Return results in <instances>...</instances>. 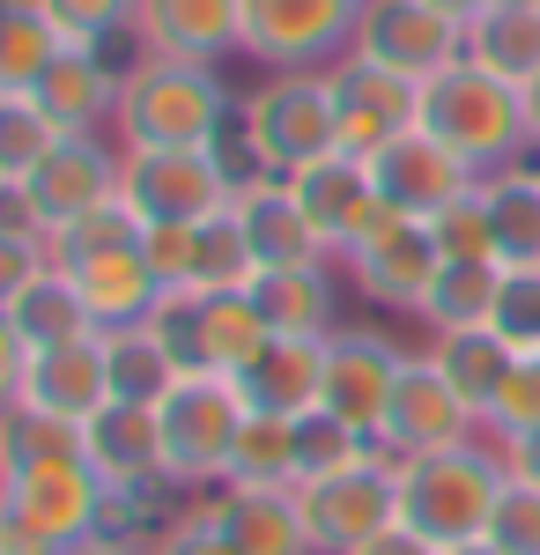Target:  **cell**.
<instances>
[{"instance_id": "4316f807", "label": "cell", "mask_w": 540, "mask_h": 555, "mask_svg": "<svg viewBox=\"0 0 540 555\" xmlns=\"http://www.w3.org/2000/svg\"><path fill=\"white\" fill-rule=\"evenodd\" d=\"M429 363L445 371V385H452L459 400L474 408V423L489 429V415H497L503 385H511V371H518V348L503 341L497 326H466V334H429Z\"/></svg>"}, {"instance_id": "52a82bcc", "label": "cell", "mask_w": 540, "mask_h": 555, "mask_svg": "<svg viewBox=\"0 0 540 555\" xmlns=\"http://www.w3.org/2000/svg\"><path fill=\"white\" fill-rule=\"evenodd\" d=\"M149 326L170 341L178 371H222V378H237L252 356L274 341L252 289H164Z\"/></svg>"}, {"instance_id": "2e32d148", "label": "cell", "mask_w": 540, "mask_h": 555, "mask_svg": "<svg viewBox=\"0 0 540 555\" xmlns=\"http://www.w3.org/2000/svg\"><path fill=\"white\" fill-rule=\"evenodd\" d=\"M400 363H408V341H393L385 326H340L326 341V392H319V408L377 444V423H385Z\"/></svg>"}, {"instance_id": "6da1fadb", "label": "cell", "mask_w": 540, "mask_h": 555, "mask_svg": "<svg viewBox=\"0 0 540 555\" xmlns=\"http://www.w3.org/2000/svg\"><path fill=\"white\" fill-rule=\"evenodd\" d=\"M230 127H237V89L222 82V67L156 60V52L126 60L119 112H112V141L126 156L133 149H222Z\"/></svg>"}, {"instance_id": "681fc988", "label": "cell", "mask_w": 540, "mask_h": 555, "mask_svg": "<svg viewBox=\"0 0 540 555\" xmlns=\"http://www.w3.org/2000/svg\"><path fill=\"white\" fill-rule=\"evenodd\" d=\"M23 371H30V348H23V334H15L8 311H0V408L23 392Z\"/></svg>"}, {"instance_id": "91938a15", "label": "cell", "mask_w": 540, "mask_h": 555, "mask_svg": "<svg viewBox=\"0 0 540 555\" xmlns=\"http://www.w3.org/2000/svg\"><path fill=\"white\" fill-rule=\"evenodd\" d=\"M0 555H8V548H0Z\"/></svg>"}, {"instance_id": "277c9868", "label": "cell", "mask_w": 540, "mask_h": 555, "mask_svg": "<svg viewBox=\"0 0 540 555\" xmlns=\"http://www.w3.org/2000/svg\"><path fill=\"white\" fill-rule=\"evenodd\" d=\"M44 245H52V267H60V274L82 289V304L97 311V334H104V326H141V319L164 304V282H156L149 253H141V222L126 215V201L67 222V230L44 237Z\"/></svg>"}, {"instance_id": "6f0895ef", "label": "cell", "mask_w": 540, "mask_h": 555, "mask_svg": "<svg viewBox=\"0 0 540 555\" xmlns=\"http://www.w3.org/2000/svg\"><path fill=\"white\" fill-rule=\"evenodd\" d=\"M481 8H518V0H481Z\"/></svg>"}, {"instance_id": "7a4b0ae2", "label": "cell", "mask_w": 540, "mask_h": 555, "mask_svg": "<svg viewBox=\"0 0 540 555\" xmlns=\"http://www.w3.org/2000/svg\"><path fill=\"white\" fill-rule=\"evenodd\" d=\"M237 156L252 178H296L340 149V104H333L326 67H296V75H267L237 96Z\"/></svg>"}, {"instance_id": "ba28073f", "label": "cell", "mask_w": 540, "mask_h": 555, "mask_svg": "<svg viewBox=\"0 0 540 555\" xmlns=\"http://www.w3.org/2000/svg\"><path fill=\"white\" fill-rule=\"evenodd\" d=\"M245 178L222 149H133L119 164V201L133 222H208L237 201Z\"/></svg>"}, {"instance_id": "9a60e30c", "label": "cell", "mask_w": 540, "mask_h": 555, "mask_svg": "<svg viewBox=\"0 0 540 555\" xmlns=\"http://www.w3.org/2000/svg\"><path fill=\"white\" fill-rule=\"evenodd\" d=\"M119 164H126V149L112 133H60V149L23 178L30 201H38V215H44V237H60L67 222L112 208V201H119Z\"/></svg>"}, {"instance_id": "c3c4849f", "label": "cell", "mask_w": 540, "mask_h": 555, "mask_svg": "<svg viewBox=\"0 0 540 555\" xmlns=\"http://www.w3.org/2000/svg\"><path fill=\"white\" fill-rule=\"evenodd\" d=\"M0 230H8V237H44V215H38V201H30L23 178H0Z\"/></svg>"}, {"instance_id": "8fae6325", "label": "cell", "mask_w": 540, "mask_h": 555, "mask_svg": "<svg viewBox=\"0 0 540 555\" xmlns=\"http://www.w3.org/2000/svg\"><path fill=\"white\" fill-rule=\"evenodd\" d=\"M363 0H245V52L267 75L333 67L356 44Z\"/></svg>"}, {"instance_id": "4fadbf2b", "label": "cell", "mask_w": 540, "mask_h": 555, "mask_svg": "<svg viewBox=\"0 0 540 555\" xmlns=\"http://www.w3.org/2000/svg\"><path fill=\"white\" fill-rule=\"evenodd\" d=\"M348 52L393 67V75H408V82H429V75H445L452 60H466V23H452V15L429 8V0H363Z\"/></svg>"}, {"instance_id": "30bf717a", "label": "cell", "mask_w": 540, "mask_h": 555, "mask_svg": "<svg viewBox=\"0 0 540 555\" xmlns=\"http://www.w3.org/2000/svg\"><path fill=\"white\" fill-rule=\"evenodd\" d=\"M466 437H481L474 408L445 385L429 348H408V363L393 378V400H385V423H377V452L408 467V460H429V452H452Z\"/></svg>"}, {"instance_id": "7dc6e473", "label": "cell", "mask_w": 540, "mask_h": 555, "mask_svg": "<svg viewBox=\"0 0 540 555\" xmlns=\"http://www.w3.org/2000/svg\"><path fill=\"white\" fill-rule=\"evenodd\" d=\"M44 267H52V245H44V237H8V230H0V311L23 297Z\"/></svg>"}, {"instance_id": "5b68a950", "label": "cell", "mask_w": 540, "mask_h": 555, "mask_svg": "<svg viewBox=\"0 0 540 555\" xmlns=\"http://www.w3.org/2000/svg\"><path fill=\"white\" fill-rule=\"evenodd\" d=\"M503 481H511V467H503V444L489 429L466 437V444H452V452L408 460V467H400V526H415L422 541H437V548L481 541Z\"/></svg>"}, {"instance_id": "680465c9", "label": "cell", "mask_w": 540, "mask_h": 555, "mask_svg": "<svg viewBox=\"0 0 540 555\" xmlns=\"http://www.w3.org/2000/svg\"><path fill=\"white\" fill-rule=\"evenodd\" d=\"M533 171H540V149H533Z\"/></svg>"}, {"instance_id": "d4e9b609", "label": "cell", "mask_w": 540, "mask_h": 555, "mask_svg": "<svg viewBox=\"0 0 540 555\" xmlns=\"http://www.w3.org/2000/svg\"><path fill=\"white\" fill-rule=\"evenodd\" d=\"M208 512L237 541V555H319L296 489H208Z\"/></svg>"}, {"instance_id": "f5cc1de1", "label": "cell", "mask_w": 540, "mask_h": 555, "mask_svg": "<svg viewBox=\"0 0 540 555\" xmlns=\"http://www.w3.org/2000/svg\"><path fill=\"white\" fill-rule=\"evenodd\" d=\"M526 133H533V149H540V75L526 82Z\"/></svg>"}, {"instance_id": "bcb514c9", "label": "cell", "mask_w": 540, "mask_h": 555, "mask_svg": "<svg viewBox=\"0 0 540 555\" xmlns=\"http://www.w3.org/2000/svg\"><path fill=\"white\" fill-rule=\"evenodd\" d=\"M156 555H237V541L215 526L208 496H193V504H185V518L164 533V548H156Z\"/></svg>"}, {"instance_id": "7bdbcfd3", "label": "cell", "mask_w": 540, "mask_h": 555, "mask_svg": "<svg viewBox=\"0 0 540 555\" xmlns=\"http://www.w3.org/2000/svg\"><path fill=\"white\" fill-rule=\"evenodd\" d=\"M193 245H201V222H141V253L164 289H193Z\"/></svg>"}, {"instance_id": "4dcf8cb0", "label": "cell", "mask_w": 540, "mask_h": 555, "mask_svg": "<svg viewBox=\"0 0 540 555\" xmlns=\"http://www.w3.org/2000/svg\"><path fill=\"white\" fill-rule=\"evenodd\" d=\"M75 460H82V423L44 415L30 400H8V408H0V481L75 467Z\"/></svg>"}, {"instance_id": "d590c367", "label": "cell", "mask_w": 540, "mask_h": 555, "mask_svg": "<svg viewBox=\"0 0 540 555\" xmlns=\"http://www.w3.org/2000/svg\"><path fill=\"white\" fill-rule=\"evenodd\" d=\"M222 489H296V415H245Z\"/></svg>"}, {"instance_id": "5bb4252c", "label": "cell", "mask_w": 540, "mask_h": 555, "mask_svg": "<svg viewBox=\"0 0 540 555\" xmlns=\"http://www.w3.org/2000/svg\"><path fill=\"white\" fill-rule=\"evenodd\" d=\"M437 237H429V222H408V215H385L371 237L356 245V253L340 259V274H348V289L377 311H400V319H415L422 297H429V282H437Z\"/></svg>"}, {"instance_id": "11a10c76", "label": "cell", "mask_w": 540, "mask_h": 555, "mask_svg": "<svg viewBox=\"0 0 540 555\" xmlns=\"http://www.w3.org/2000/svg\"><path fill=\"white\" fill-rule=\"evenodd\" d=\"M67 555H133V548H119V541H104V533H97V541H82V548H67Z\"/></svg>"}, {"instance_id": "8992f818", "label": "cell", "mask_w": 540, "mask_h": 555, "mask_svg": "<svg viewBox=\"0 0 540 555\" xmlns=\"http://www.w3.org/2000/svg\"><path fill=\"white\" fill-rule=\"evenodd\" d=\"M245 400L222 371H185L170 385V400H156V429H164V474L185 496H208L230 474V444L245 429Z\"/></svg>"}, {"instance_id": "ac0fdd59", "label": "cell", "mask_w": 540, "mask_h": 555, "mask_svg": "<svg viewBox=\"0 0 540 555\" xmlns=\"http://www.w3.org/2000/svg\"><path fill=\"white\" fill-rule=\"evenodd\" d=\"M371 178H377V201H385L393 215H408V222H437L452 201H466V193L481 185L437 133H422V127L400 133V141L371 164Z\"/></svg>"}, {"instance_id": "603a6c76", "label": "cell", "mask_w": 540, "mask_h": 555, "mask_svg": "<svg viewBox=\"0 0 540 555\" xmlns=\"http://www.w3.org/2000/svg\"><path fill=\"white\" fill-rule=\"evenodd\" d=\"M230 208H237V222H245L259 267H311V259H333L326 245H319V230L304 222V208H296L290 178H245Z\"/></svg>"}, {"instance_id": "9f6ffc18", "label": "cell", "mask_w": 540, "mask_h": 555, "mask_svg": "<svg viewBox=\"0 0 540 555\" xmlns=\"http://www.w3.org/2000/svg\"><path fill=\"white\" fill-rule=\"evenodd\" d=\"M445 555H503L497 541H459V548H445Z\"/></svg>"}, {"instance_id": "db71d44e", "label": "cell", "mask_w": 540, "mask_h": 555, "mask_svg": "<svg viewBox=\"0 0 540 555\" xmlns=\"http://www.w3.org/2000/svg\"><path fill=\"white\" fill-rule=\"evenodd\" d=\"M429 8H445L452 23H474V15H481V0H429Z\"/></svg>"}, {"instance_id": "7c38bea8", "label": "cell", "mask_w": 540, "mask_h": 555, "mask_svg": "<svg viewBox=\"0 0 540 555\" xmlns=\"http://www.w3.org/2000/svg\"><path fill=\"white\" fill-rule=\"evenodd\" d=\"M326 82L333 104H340V156H356V164H377L408 127H422V82L377 67V60L340 52L326 67Z\"/></svg>"}, {"instance_id": "1f68e13d", "label": "cell", "mask_w": 540, "mask_h": 555, "mask_svg": "<svg viewBox=\"0 0 540 555\" xmlns=\"http://www.w3.org/2000/svg\"><path fill=\"white\" fill-rule=\"evenodd\" d=\"M466 60L526 89L540 75V0H518V8H481V15L466 23Z\"/></svg>"}, {"instance_id": "f1b7e54d", "label": "cell", "mask_w": 540, "mask_h": 555, "mask_svg": "<svg viewBox=\"0 0 540 555\" xmlns=\"http://www.w3.org/2000/svg\"><path fill=\"white\" fill-rule=\"evenodd\" d=\"M185 489L170 481V474H149V481H104V518H97V533L104 541H119L133 555H156L164 548V533L185 518Z\"/></svg>"}, {"instance_id": "816d5d0a", "label": "cell", "mask_w": 540, "mask_h": 555, "mask_svg": "<svg viewBox=\"0 0 540 555\" xmlns=\"http://www.w3.org/2000/svg\"><path fill=\"white\" fill-rule=\"evenodd\" d=\"M356 555H445L437 541H422L415 526H393V533H377V541H363Z\"/></svg>"}, {"instance_id": "e575fe53", "label": "cell", "mask_w": 540, "mask_h": 555, "mask_svg": "<svg viewBox=\"0 0 540 555\" xmlns=\"http://www.w3.org/2000/svg\"><path fill=\"white\" fill-rule=\"evenodd\" d=\"M60 52L67 38L38 0H0V96H30Z\"/></svg>"}, {"instance_id": "cb8c5ba5", "label": "cell", "mask_w": 540, "mask_h": 555, "mask_svg": "<svg viewBox=\"0 0 540 555\" xmlns=\"http://www.w3.org/2000/svg\"><path fill=\"white\" fill-rule=\"evenodd\" d=\"M82 460H89L97 481H149V474H164L156 408H141V400H104L82 423Z\"/></svg>"}, {"instance_id": "60d3db41", "label": "cell", "mask_w": 540, "mask_h": 555, "mask_svg": "<svg viewBox=\"0 0 540 555\" xmlns=\"http://www.w3.org/2000/svg\"><path fill=\"white\" fill-rule=\"evenodd\" d=\"M481 541H497L503 555H540V489L533 481H503V496H497V512H489V533Z\"/></svg>"}, {"instance_id": "3957f363", "label": "cell", "mask_w": 540, "mask_h": 555, "mask_svg": "<svg viewBox=\"0 0 540 555\" xmlns=\"http://www.w3.org/2000/svg\"><path fill=\"white\" fill-rule=\"evenodd\" d=\"M422 133H437L474 178L503 171V164H526L533 156V133H526V89L452 60L445 75L422 82Z\"/></svg>"}, {"instance_id": "f35d334b", "label": "cell", "mask_w": 540, "mask_h": 555, "mask_svg": "<svg viewBox=\"0 0 540 555\" xmlns=\"http://www.w3.org/2000/svg\"><path fill=\"white\" fill-rule=\"evenodd\" d=\"M377 444L363 429H348L340 415L326 408H311V415H296V481H311V474H340L356 467V460H371Z\"/></svg>"}, {"instance_id": "83f0119b", "label": "cell", "mask_w": 540, "mask_h": 555, "mask_svg": "<svg viewBox=\"0 0 540 555\" xmlns=\"http://www.w3.org/2000/svg\"><path fill=\"white\" fill-rule=\"evenodd\" d=\"M481 215H489V245H497L503 274H533L540 267V171H533V156L481 178Z\"/></svg>"}, {"instance_id": "ffe728a7", "label": "cell", "mask_w": 540, "mask_h": 555, "mask_svg": "<svg viewBox=\"0 0 540 555\" xmlns=\"http://www.w3.org/2000/svg\"><path fill=\"white\" fill-rule=\"evenodd\" d=\"M252 297L267 311L274 334H296V341H333L348 319H340V297H348V274L340 259H311V267H259Z\"/></svg>"}, {"instance_id": "f546056e", "label": "cell", "mask_w": 540, "mask_h": 555, "mask_svg": "<svg viewBox=\"0 0 540 555\" xmlns=\"http://www.w3.org/2000/svg\"><path fill=\"white\" fill-rule=\"evenodd\" d=\"M97 348H104V385H112V400L156 408V400H170V385L185 378L178 356H170V341L149 326V319H141V326H104Z\"/></svg>"}, {"instance_id": "e0dca14e", "label": "cell", "mask_w": 540, "mask_h": 555, "mask_svg": "<svg viewBox=\"0 0 540 555\" xmlns=\"http://www.w3.org/2000/svg\"><path fill=\"white\" fill-rule=\"evenodd\" d=\"M290 193H296V208H304V222L319 230V245H326L333 259H348L363 237H371L377 222H385V201H377V178L371 164H356V156H319V164H304V171L290 178Z\"/></svg>"}, {"instance_id": "ab89813d", "label": "cell", "mask_w": 540, "mask_h": 555, "mask_svg": "<svg viewBox=\"0 0 540 555\" xmlns=\"http://www.w3.org/2000/svg\"><path fill=\"white\" fill-rule=\"evenodd\" d=\"M38 8L60 23L67 44H119V38H133V8L141 0H38Z\"/></svg>"}, {"instance_id": "484cf974", "label": "cell", "mask_w": 540, "mask_h": 555, "mask_svg": "<svg viewBox=\"0 0 540 555\" xmlns=\"http://www.w3.org/2000/svg\"><path fill=\"white\" fill-rule=\"evenodd\" d=\"M15 400H30L44 415H67V423H89V415L112 400L97 334H89V341H67V348H30V371H23V392H15Z\"/></svg>"}, {"instance_id": "44dd1931", "label": "cell", "mask_w": 540, "mask_h": 555, "mask_svg": "<svg viewBox=\"0 0 540 555\" xmlns=\"http://www.w3.org/2000/svg\"><path fill=\"white\" fill-rule=\"evenodd\" d=\"M119 75H126V67H112V52H104V44H67V52L44 67V82L30 89V96L60 119V133H112Z\"/></svg>"}, {"instance_id": "d6986e66", "label": "cell", "mask_w": 540, "mask_h": 555, "mask_svg": "<svg viewBox=\"0 0 540 555\" xmlns=\"http://www.w3.org/2000/svg\"><path fill=\"white\" fill-rule=\"evenodd\" d=\"M126 44L133 52H156V60L222 67L230 52H245V0H141Z\"/></svg>"}, {"instance_id": "836d02e7", "label": "cell", "mask_w": 540, "mask_h": 555, "mask_svg": "<svg viewBox=\"0 0 540 555\" xmlns=\"http://www.w3.org/2000/svg\"><path fill=\"white\" fill-rule=\"evenodd\" d=\"M8 326L23 334V348H67V341H89L97 334V311L82 304V289L60 267H44L38 282L8 304Z\"/></svg>"}, {"instance_id": "d6a6232c", "label": "cell", "mask_w": 540, "mask_h": 555, "mask_svg": "<svg viewBox=\"0 0 540 555\" xmlns=\"http://www.w3.org/2000/svg\"><path fill=\"white\" fill-rule=\"evenodd\" d=\"M497 289H503L497 259H445L437 282H429V297H422V311H415V326H422V334H466V326H489Z\"/></svg>"}, {"instance_id": "7402d4cb", "label": "cell", "mask_w": 540, "mask_h": 555, "mask_svg": "<svg viewBox=\"0 0 540 555\" xmlns=\"http://www.w3.org/2000/svg\"><path fill=\"white\" fill-rule=\"evenodd\" d=\"M230 385H237V400H245L252 415H311L319 392H326V341L274 334Z\"/></svg>"}, {"instance_id": "b9f144b4", "label": "cell", "mask_w": 540, "mask_h": 555, "mask_svg": "<svg viewBox=\"0 0 540 555\" xmlns=\"http://www.w3.org/2000/svg\"><path fill=\"white\" fill-rule=\"evenodd\" d=\"M489 326H497L518 356H533V348H540V267H533V274H503Z\"/></svg>"}, {"instance_id": "8d00e7d4", "label": "cell", "mask_w": 540, "mask_h": 555, "mask_svg": "<svg viewBox=\"0 0 540 555\" xmlns=\"http://www.w3.org/2000/svg\"><path fill=\"white\" fill-rule=\"evenodd\" d=\"M259 282V259H252V237L237 208H222L201 222V245H193V289H252Z\"/></svg>"}, {"instance_id": "f6af8a7d", "label": "cell", "mask_w": 540, "mask_h": 555, "mask_svg": "<svg viewBox=\"0 0 540 555\" xmlns=\"http://www.w3.org/2000/svg\"><path fill=\"white\" fill-rule=\"evenodd\" d=\"M540 423V348L533 356H518V371L503 385L497 415H489V437H511V429H533Z\"/></svg>"}, {"instance_id": "f907efd6", "label": "cell", "mask_w": 540, "mask_h": 555, "mask_svg": "<svg viewBox=\"0 0 540 555\" xmlns=\"http://www.w3.org/2000/svg\"><path fill=\"white\" fill-rule=\"evenodd\" d=\"M497 444H503V467L540 489V423L533 429H511V437H497Z\"/></svg>"}, {"instance_id": "74e56055", "label": "cell", "mask_w": 540, "mask_h": 555, "mask_svg": "<svg viewBox=\"0 0 540 555\" xmlns=\"http://www.w3.org/2000/svg\"><path fill=\"white\" fill-rule=\"evenodd\" d=\"M60 149V119L38 96H0V178H30Z\"/></svg>"}, {"instance_id": "9c48e42d", "label": "cell", "mask_w": 540, "mask_h": 555, "mask_svg": "<svg viewBox=\"0 0 540 555\" xmlns=\"http://www.w3.org/2000/svg\"><path fill=\"white\" fill-rule=\"evenodd\" d=\"M296 512L311 526L319 555H356L363 541L400 526V460L371 452L340 474H311V481H296Z\"/></svg>"}, {"instance_id": "ee69618b", "label": "cell", "mask_w": 540, "mask_h": 555, "mask_svg": "<svg viewBox=\"0 0 540 555\" xmlns=\"http://www.w3.org/2000/svg\"><path fill=\"white\" fill-rule=\"evenodd\" d=\"M429 237H437V253H445V259H497V245H489V215H481V185L437 215Z\"/></svg>"}]
</instances>
